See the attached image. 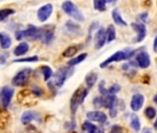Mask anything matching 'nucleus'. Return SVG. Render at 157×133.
Segmentation results:
<instances>
[{
	"mask_svg": "<svg viewBox=\"0 0 157 133\" xmlns=\"http://www.w3.org/2000/svg\"><path fill=\"white\" fill-rule=\"evenodd\" d=\"M73 72H74L73 66H61L60 69L56 70L55 74H53L54 80L51 82L55 87L61 88L64 85L67 79H68Z\"/></svg>",
	"mask_w": 157,
	"mask_h": 133,
	"instance_id": "1",
	"label": "nucleus"
},
{
	"mask_svg": "<svg viewBox=\"0 0 157 133\" xmlns=\"http://www.w3.org/2000/svg\"><path fill=\"white\" fill-rule=\"evenodd\" d=\"M88 93H89V89L88 88L85 89L82 87H78L73 93L71 99H70V111L72 115H74L77 112L78 106L84 102L85 98L88 95Z\"/></svg>",
	"mask_w": 157,
	"mask_h": 133,
	"instance_id": "2",
	"label": "nucleus"
},
{
	"mask_svg": "<svg viewBox=\"0 0 157 133\" xmlns=\"http://www.w3.org/2000/svg\"><path fill=\"white\" fill-rule=\"evenodd\" d=\"M41 28H37L34 25H28L25 30H18L15 32L16 39L21 41L22 39H28L30 41H34L40 38Z\"/></svg>",
	"mask_w": 157,
	"mask_h": 133,
	"instance_id": "3",
	"label": "nucleus"
},
{
	"mask_svg": "<svg viewBox=\"0 0 157 133\" xmlns=\"http://www.w3.org/2000/svg\"><path fill=\"white\" fill-rule=\"evenodd\" d=\"M62 10L68 16L72 17L74 20L78 21H85V18L83 16V14L77 8V6L69 1V0H67V1L63 2L62 4Z\"/></svg>",
	"mask_w": 157,
	"mask_h": 133,
	"instance_id": "4",
	"label": "nucleus"
},
{
	"mask_svg": "<svg viewBox=\"0 0 157 133\" xmlns=\"http://www.w3.org/2000/svg\"><path fill=\"white\" fill-rule=\"evenodd\" d=\"M33 73L32 69L26 68L19 71L12 79V84L16 87H23L26 86L29 82L30 77Z\"/></svg>",
	"mask_w": 157,
	"mask_h": 133,
	"instance_id": "5",
	"label": "nucleus"
},
{
	"mask_svg": "<svg viewBox=\"0 0 157 133\" xmlns=\"http://www.w3.org/2000/svg\"><path fill=\"white\" fill-rule=\"evenodd\" d=\"M14 95V89L9 86H4L0 92V99H1V104L4 109H7L12 100Z\"/></svg>",
	"mask_w": 157,
	"mask_h": 133,
	"instance_id": "6",
	"label": "nucleus"
},
{
	"mask_svg": "<svg viewBox=\"0 0 157 133\" xmlns=\"http://www.w3.org/2000/svg\"><path fill=\"white\" fill-rule=\"evenodd\" d=\"M122 60H127V57H126V53L124 50L122 51H117L116 52L115 54H113L111 56H109L107 59H105L104 62H102L100 64V68L101 69H104V68H106L108 65H110L111 63H114V62H119V61H122Z\"/></svg>",
	"mask_w": 157,
	"mask_h": 133,
	"instance_id": "7",
	"label": "nucleus"
},
{
	"mask_svg": "<svg viewBox=\"0 0 157 133\" xmlns=\"http://www.w3.org/2000/svg\"><path fill=\"white\" fill-rule=\"evenodd\" d=\"M53 10H54V8H53L52 4H45V5L42 6L38 10V11H37V18H38V20L41 22L46 21L50 18L51 14L53 13Z\"/></svg>",
	"mask_w": 157,
	"mask_h": 133,
	"instance_id": "8",
	"label": "nucleus"
},
{
	"mask_svg": "<svg viewBox=\"0 0 157 133\" xmlns=\"http://www.w3.org/2000/svg\"><path fill=\"white\" fill-rule=\"evenodd\" d=\"M131 27L133 28V30L136 32L137 35L135 37V39L133 40L134 43H140L144 40L146 33H147V30L146 27L143 23H138V22H133L131 23Z\"/></svg>",
	"mask_w": 157,
	"mask_h": 133,
	"instance_id": "9",
	"label": "nucleus"
},
{
	"mask_svg": "<svg viewBox=\"0 0 157 133\" xmlns=\"http://www.w3.org/2000/svg\"><path fill=\"white\" fill-rule=\"evenodd\" d=\"M54 35H55V30L54 27L48 25L46 27L41 28V35H40V40L45 44H49L52 40L54 39Z\"/></svg>",
	"mask_w": 157,
	"mask_h": 133,
	"instance_id": "10",
	"label": "nucleus"
},
{
	"mask_svg": "<svg viewBox=\"0 0 157 133\" xmlns=\"http://www.w3.org/2000/svg\"><path fill=\"white\" fill-rule=\"evenodd\" d=\"M136 63L140 69H148L151 65L150 55L146 51H140L136 55Z\"/></svg>",
	"mask_w": 157,
	"mask_h": 133,
	"instance_id": "11",
	"label": "nucleus"
},
{
	"mask_svg": "<svg viewBox=\"0 0 157 133\" xmlns=\"http://www.w3.org/2000/svg\"><path fill=\"white\" fill-rule=\"evenodd\" d=\"M106 43V33L105 29L103 27H100L94 35V44L96 49H101Z\"/></svg>",
	"mask_w": 157,
	"mask_h": 133,
	"instance_id": "12",
	"label": "nucleus"
},
{
	"mask_svg": "<svg viewBox=\"0 0 157 133\" xmlns=\"http://www.w3.org/2000/svg\"><path fill=\"white\" fill-rule=\"evenodd\" d=\"M87 118L90 121H94L98 123H105L107 120V116L101 111H90L86 114Z\"/></svg>",
	"mask_w": 157,
	"mask_h": 133,
	"instance_id": "13",
	"label": "nucleus"
},
{
	"mask_svg": "<svg viewBox=\"0 0 157 133\" xmlns=\"http://www.w3.org/2000/svg\"><path fill=\"white\" fill-rule=\"evenodd\" d=\"M144 104V96L140 93H136L132 96L130 101V108L132 111L137 112L141 109Z\"/></svg>",
	"mask_w": 157,
	"mask_h": 133,
	"instance_id": "14",
	"label": "nucleus"
},
{
	"mask_svg": "<svg viewBox=\"0 0 157 133\" xmlns=\"http://www.w3.org/2000/svg\"><path fill=\"white\" fill-rule=\"evenodd\" d=\"M41 116L38 113L34 112V111H25L21 117V121L23 125H28L29 123H31L33 120L36 121H41Z\"/></svg>",
	"mask_w": 157,
	"mask_h": 133,
	"instance_id": "15",
	"label": "nucleus"
},
{
	"mask_svg": "<svg viewBox=\"0 0 157 133\" xmlns=\"http://www.w3.org/2000/svg\"><path fill=\"white\" fill-rule=\"evenodd\" d=\"M117 98L116 94L107 93L106 95L103 96V107L110 109L112 107L117 106Z\"/></svg>",
	"mask_w": 157,
	"mask_h": 133,
	"instance_id": "16",
	"label": "nucleus"
},
{
	"mask_svg": "<svg viewBox=\"0 0 157 133\" xmlns=\"http://www.w3.org/2000/svg\"><path fill=\"white\" fill-rule=\"evenodd\" d=\"M82 128L84 131H86L87 133H105V130L102 127H99L94 125L90 121H84Z\"/></svg>",
	"mask_w": 157,
	"mask_h": 133,
	"instance_id": "17",
	"label": "nucleus"
},
{
	"mask_svg": "<svg viewBox=\"0 0 157 133\" xmlns=\"http://www.w3.org/2000/svg\"><path fill=\"white\" fill-rule=\"evenodd\" d=\"M12 44L10 36L6 32H0V46L2 49H9Z\"/></svg>",
	"mask_w": 157,
	"mask_h": 133,
	"instance_id": "18",
	"label": "nucleus"
},
{
	"mask_svg": "<svg viewBox=\"0 0 157 133\" xmlns=\"http://www.w3.org/2000/svg\"><path fill=\"white\" fill-rule=\"evenodd\" d=\"M29 44L26 43V42H22L21 44H18V46L14 49V52L13 54L16 55V56H21V55H25L28 51H29Z\"/></svg>",
	"mask_w": 157,
	"mask_h": 133,
	"instance_id": "19",
	"label": "nucleus"
},
{
	"mask_svg": "<svg viewBox=\"0 0 157 133\" xmlns=\"http://www.w3.org/2000/svg\"><path fill=\"white\" fill-rule=\"evenodd\" d=\"M112 18L113 21L116 24L119 25V26H127L128 23L125 21V20H123V18L121 17V14L119 12V10L117 9H114L112 11Z\"/></svg>",
	"mask_w": 157,
	"mask_h": 133,
	"instance_id": "20",
	"label": "nucleus"
},
{
	"mask_svg": "<svg viewBox=\"0 0 157 133\" xmlns=\"http://www.w3.org/2000/svg\"><path fill=\"white\" fill-rule=\"evenodd\" d=\"M98 80V75L95 72H90L85 77V83L88 89H92Z\"/></svg>",
	"mask_w": 157,
	"mask_h": 133,
	"instance_id": "21",
	"label": "nucleus"
},
{
	"mask_svg": "<svg viewBox=\"0 0 157 133\" xmlns=\"http://www.w3.org/2000/svg\"><path fill=\"white\" fill-rule=\"evenodd\" d=\"M87 55H88L87 53H82V54H81V55H78V56H76V57L70 59V60L67 62V66H75L76 65H78V64L82 63V61H84V60L86 59Z\"/></svg>",
	"mask_w": 157,
	"mask_h": 133,
	"instance_id": "22",
	"label": "nucleus"
},
{
	"mask_svg": "<svg viewBox=\"0 0 157 133\" xmlns=\"http://www.w3.org/2000/svg\"><path fill=\"white\" fill-rule=\"evenodd\" d=\"M105 33H106V42L107 43L113 42L116 39V37H117L116 29H115L114 25H112V24L108 25L107 29L105 30Z\"/></svg>",
	"mask_w": 157,
	"mask_h": 133,
	"instance_id": "23",
	"label": "nucleus"
},
{
	"mask_svg": "<svg viewBox=\"0 0 157 133\" xmlns=\"http://www.w3.org/2000/svg\"><path fill=\"white\" fill-rule=\"evenodd\" d=\"M130 127L136 132H139L140 130V121L139 116L136 114L130 115Z\"/></svg>",
	"mask_w": 157,
	"mask_h": 133,
	"instance_id": "24",
	"label": "nucleus"
},
{
	"mask_svg": "<svg viewBox=\"0 0 157 133\" xmlns=\"http://www.w3.org/2000/svg\"><path fill=\"white\" fill-rule=\"evenodd\" d=\"M65 28L67 29V31L68 32L75 33V34H76L78 31H80V29H81L80 25L77 24V23H75V22H73V21H67L66 22Z\"/></svg>",
	"mask_w": 157,
	"mask_h": 133,
	"instance_id": "25",
	"label": "nucleus"
},
{
	"mask_svg": "<svg viewBox=\"0 0 157 133\" xmlns=\"http://www.w3.org/2000/svg\"><path fill=\"white\" fill-rule=\"evenodd\" d=\"M10 120V114L6 111H0V128H5Z\"/></svg>",
	"mask_w": 157,
	"mask_h": 133,
	"instance_id": "26",
	"label": "nucleus"
},
{
	"mask_svg": "<svg viewBox=\"0 0 157 133\" xmlns=\"http://www.w3.org/2000/svg\"><path fill=\"white\" fill-rule=\"evenodd\" d=\"M94 7L95 10L103 12L106 10V1L105 0H94Z\"/></svg>",
	"mask_w": 157,
	"mask_h": 133,
	"instance_id": "27",
	"label": "nucleus"
},
{
	"mask_svg": "<svg viewBox=\"0 0 157 133\" xmlns=\"http://www.w3.org/2000/svg\"><path fill=\"white\" fill-rule=\"evenodd\" d=\"M42 73L44 75V82H47L50 80V78L53 76V70L49 66H42Z\"/></svg>",
	"mask_w": 157,
	"mask_h": 133,
	"instance_id": "28",
	"label": "nucleus"
},
{
	"mask_svg": "<svg viewBox=\"0 0 157 133\" xmlns=\"http://www.w3.org/2000/svg\"><path fill=\"white\" fill-rule=\"evenodd\" d=\"M78 52V47L75 46V45H71L69 47H67L63 53H62V55L64 57H72L76 55V53Z\"/></svg>",
	"mask_w": 157,
	"mask_h": 133,
	"instance_id": "29",
	"label": "nucleus"
},
{
	"mask_svg": "<svg viewBox=\"0 0 157 133\" xmlns=\"http://www.w3.org/2000/svg\"><path fill=\"white\" fill-rule=\"evenodd\" d=\"M15 13V10L12 9H3L0 10V21H5L8 17L10 15H13Z\"/></svg>",
	"mask_w": 157,
	"mask_h": 133,
	"instance_id": "30",
	"label": "nucleus"
},
{
	"mask_svg": "<svg viewBox=\"0 0 157 133\" xmlns=\"http://www.w3.org/2000/svg\"><path fill=\"white\" fill-rule=\"evenodd\" d=\"M39 60V57L37 55L30 56V57H24V58H19V59H14L12 62L13 63H32V62H37Z\"/></svg>",
	"mask_w": 157,
	"mask_h": 133,
	"instance_id": "31",
	"label": "nucleus"
},
{
	"mask_svg": "<svg viewBox=\"0 0 157 133\" xmlns=\"http://www.w3.org/2000/svg\"><path fill=\"white\" fill-rule=\"evenodd\" d=\"M144 115L149 119H152V118H154L156 116V110H155V108H153L151 106H148L144 110Z\"/></svg>",
	"mask_w": 157,
	"mask_h": 133,
	"instance_id": "32",
	"label": "nucleus"
},
{
	"mask_svg": "<svg viewBox=\"0 0 157 133\" xmlns=\"http://www.w3.org/2000/svg\"><path fill=\"white\" fill-rule=\"evenodd\" d=\"M120 90H121V86L117 83H115L107 89V93L109 94H117V93L120 92Z\"/></svg>",
	"mask_w": 157,
	"mask_h": 133,
	"instance_id": "33",
	"label": "nucleus"
},
{
	"mask_svg": "<svg viewBox=\"0 0 157 133\" xmlns=\"http://www.w3.org/2000/svg\"><path fill=\"white\" fill-rule=\"evenodd\" d=\"M93 104H94V106L97 109L103 107V96H97L94 99L93 101Z\"/></svg>",
	"mask_w": 157,
	"mask_h": 133,
	"instance_id": "34",
	"label": "nucleus"
},
{
	"mask_svg": "<svg viewBox=\"0 0 157 133\" xmlns=\"http://www.w3.org/2000/svg\"><path fill=\"white\" fill-rule=\"evenodd\" d=\"M110 133H127V130L118 125H114L110 130Z\"/></svg>",
	"mask_w": 157,
	"mask_h": 133,
	"instance_id": "35",
	"label": "nucleus"
},
{
	"mask_svg": "<svg viewBox=\"0 0 157 133\" xmlns=\"http://www.w3.org/2000/svg\"><path fill=\"white\" fill-rule=\"evenodd\" d=\"M98 88H99V92L100 93L104 96V95H106L108 93H107V89L105 88V81H101L100 83L98 84Z\"/></svg>",
	"mask_w": 157,
	"mask_h": 133,
	"instance_id": "36",
	"label": "nucleus"
},
{
	"mask_svg": "<svg viewBox=\"0 0 157 133\" xmlns=\"http://www.w3.org/2000/svg\"><path fill=\"white\" fill-rule=\"evenodd\" d=\"M31 93H32L33 95L37 96V97H41V96L43 95V91H42V89L39 88V87H37V86H35V85H33V86L32 87Z\"/></svg>",
	"mask_w": 157,
	"mask_h": 133,
	"instance_id": "37",
	"label": "nucleus"
},
{
	"mask_svg": "<svg viewBox=\"0 0 157 133\" xmlns=\"http://www.w3.org/2000/svg\"><path fill=\"white\" fill-rule=\"evenodd\" d=\"M64 127H65V129H67V130H73V129L76 127V122H75L74 118H72L71 121L66 122Z\"/></svg>",
	"mask_w": 157,
	"mask_h": 133,
	"instance_id": "38",
	"label": "nucleus"
},
{
	"mask_svg": "<svg viewBox=\"0 0 157 133\" xmlns=\"http://www.w3.org/2000/svg\"><path fill=\"white\" fill-rule=\"evenodd\" d=\"M9 56H10V54H9L8 52L2 53L1 55H0V64H1V65L5 64L6 61H7V58H8Z\"/></svg>",
	"mask_w": 157,
	"mask_h": 133,
	"instance_id": "39",
	"label": "nucleus"
},
{
	"mask_svg": "<svg viewBox=\"0 0 157 133\" xmlns=\"http://www.w3.org/2000/svg\"><path fill=\"white\" fill-rule=\"evenodd\" d=\"M117 112H118V111H117V106L110 108V109H109V116H110V117H112V118L116 117V116H117Z\"/></svg>",
	"mask_w": 157,
	"mask_h": 133,
	"instance_id": "40",
	"label": "nucleus"
},
{
	"mask_svg": "<svg viewBox=\"0 0 157 133\" xmlns=\"http://www.w3.org/2000/svg\"><path fill=\"white\" fill-rule=\"evenodd\" d=\"M139 17H140V21H141L142 22H146V21H147V19H148V13H142V14H140Z\"/></svg>",
	"mask_w": 157,
	"mask_h": 133,
	"instance_id": "41",
	"label": "nucleus"
},
{
	"mask_svg": "<svg viewBox=\"0 0 157 133\" xmlns=\"http://www.w3.org/2000/svg\"><path fill=\"white\" fill-rule=\"evenodd\" d=\"M153 51L157 52V35L155 36L154 41H153Z\"/></svg>",
	"mask_w": 157,
	"mask_h": 133,
	"instance_id": "42",
	"label": "nucleus"
},
{
	"mask_svg": "<svg viewBox=\"0 0 157 133\" xmlns=\"http://www.w3.org/2000/svg\"><path fill=\"white\" fill-rule=\"evenodd\" d=\"M141 133H152L151 129L149 128V127H144L142 130H141Z\"/></svg>",
	"mask_w": 157,
	"mask_h": 133,
	"instance_id": "43",
	"label": "nucleus"
},
{
	"mask_svg": "<svg viewBox=\"0 0 157 133\" xmlns=\"http://www.w3.org/2000/svg\"><path fill=\"white\" fill-rule=\"evenodd\" d=\"M106 3H110V4H113L115 2H117V0H105Z\"/></svg>",
	"mask_w": 157,
	"mask_h": 133,
	"instance_id": "44",
	"label": "nucleus"
},
{
	"mask_svg": "<svg viewBox=\"0 0 157 133\" xmlns=\"http://www.w3.org/2000/svg\"><path fill=\"white\" fill-rule=\"evenodd\" d=\"M153 127H154L155 129H157V118H156V120H155V122H154V124H153Z\"/></svg>",
	"mask_w": 157,
	"mask_h": 133,
	"instance_id": "45",
	"label": "nucleus"
},
{
	"mask_svg": "<svg viewBox=\"0 0 157 133\" xmlns=\"http://www.w3.org/2000/svg\"><path fill=\"white\" fill-rule=\"evenodd\" d=\"M153 101L157 104V93H156V94H155V96L153 97Z\"/></svg>",
	"mask_w": 157,
	"mask_h": 133,
	"instance_id": "46",
	"label": "nucleus"
}]
</instances>
